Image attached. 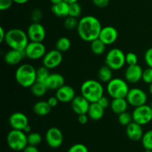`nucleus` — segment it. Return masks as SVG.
Segmentation results:
<instances>
[{
  "label": "nucleus",
  "instance_id": "obj_52",
  "mask_svg": "<svg viewBox=\"0 0 152 152\" xmlns=\"http://www.w3.org/2000/svg\"><path fill=\"white\" fill-rule=\"evenodd\" d=\"M148 89H149L150 94L152 95V83H151V84H149V88H148Z\"/></svg>",
  "mask_w": 152,
  "mask_h": 152
},
{
  "label": "nucleus",
  "instance_id": "obj_2",
  "mask_svg": "<svg viewBox=\"0 0 152 152\" xmlns=\"http://www.w3.org/2000/svg\"><path fill=\"white\" fill-rule=\"evenodd\" d=\"M4 43L10 49L24 51L29 43L27 32L20 28H12L6 31Z\"/></svg>",
  "mask_w": 152,
  "mask_h": 152
},
{
  "label": "nucleus",
  "instance_id": "obj_54",
  "mask_svg": "<svg viewBox=\"0 0 152 152\" xmlns=\"http://www.w3.org/2000/svg\"><path fill=\"white\" fill-rule=\"evenodd\" d=\"M150 106H151V107L152 108V101L151 102V104H150Z\"/></svg>",
  "mask_w": 152,
  "mask_h": 152
},
{
  "label": "nucleus",
  "instance_id": "obj_44",
  "mask_svg": "<svg viewBox=\"0 0 152 152\" xmlns=\"http://www.w3.org/2000/svg\"><path fill=\"white\" fill-rule=\"evenodd\" d=\"M48 102L49 105L51 107H55L57 106L58 103H59V100L56 98V96H51L48 99Z\"/></svg>",
  "mask_w": 152,
  "mask_h": 152
},
{
  "label": "nucleus",
  "instance_id": "obj_46",
  "mask_svg": "<svg viewBox=\"0 0 152 152\" xmlns=\"http://www.w3.org/2000/svg\"><path fill=\"white\" fill-rule=\"evenodd\" d=\"M23 152H39V151L38 148H37V146H33V145H28L23 151Z\"/></svg>",
  "mask_w": 152,
  "mask_h": 152
},
{
  "label": "nucleus",
  "instance_id": "obj_27",
  "mask_svg": "<svg viewBox=\"0 0 152 152\" xmlns=\"http://www.w3.org/2000/svg\"><path fill=\"white\" fill-rule=\"evenodd\" d=\"M30 88L33 95L37 97H42L45 95L48 89L45 83L38 81H36Z\"/></svg>",
  "mask_w": 152,
  "mask_h": 152
},
{
  "label": "nucleus",
  "instance_id": "obj_49",
  "mask_svg": "<svg viewBox=\"0 0 152 152\" xmlns=\"http://www.w3.org/2000/svg\"><path fill=\"white\" fill-rule=\"evenodd\" d=\"M31 126L28 125V126H27L26 128H25V130H24V132H25V133H30V132H31Z\"/></svg>",
  "mask_w": 152,
  "mask_h": 152
},
{
  "label": "nucleus",
  "instance_id": "obj_42",
  "mask_svg": "<svg viewBox=\"0 0 152 152\" xmlns=\"http://www.w3.org/2000/svg\"><path fill=\"white\" fill-rule=\"evenodd\" d=\"M92 1L94 4L97 7L104 8L108 5L110 0H92Z\"/></svg>",
  "mask_w": 152,
  "mask_h": 152
},
{
  "label": "nucleus",
  "instance_id": "obj_4",
  "mask_svg": "<svg viewBox=\"0 0 152 152\" xmlns=\"http://www.w3.org/2000/svg\"><path fill=\"white\" fill-rule=\"evenodd\" d=\"M15 79L22 87H31L37 81V69L29 63L22 64L15 72Z\"/></svg>",
  "mask_w": 152,
  "mask_h": 152
},
{
  "label": "nucleus",
  "instance_id": "obj_53",
  "mask_svg": "<svg viewBox=\"0 0 152 152\" xmlns=\"http://www.w3.org/2000/svg\"><path fill=\"white\" fill-rule=\"evenodd\" d=\"M145 152H152V150H145Z\"/></svg>",
  "mask_w": 152,
  "mask_h": 152
},
{
  "label": "nucleus",
  "instance_id": "obj_24",
  "mask_svg": "<svg viewBox=\"0 0 152 152\" xmlns=\"http://www.w3.org/2000/svg\"><path fill=\"white\" fill-rule=\"evenodd\" d=\"M129 104L126 98H113L110 107L114 113L119 115L127 110Z\"/></svg>",
  "mask_w": 152,
  "mask_h": 152
},
{
  "label": "nucleus",
  "instance_id": "obj_37",
  "mask_svg": "<svg viewBox=\"0 0 152 152\" xmlns=\"http://www.w3.org/2000/svg\"><path fill=\"white\" fill-rule=\"evenodd\" d=\"M126 63L128 66L136 65L138 63V57L134 52H129L126 55Z\"/></svg>",
  "mask_w": 152,
  "mask_h": 152
},
{
  "label": "nucleus",
  "instance_id": "obj_41",
  "mask_svg": "<svg viewBox=\"0 0 152 152\" xmlns=\"http://www.w3.org/2000/svg\"><path fill=\"white\" fill-rule=\"evenodd\" d=\"M14 2L13 0H0V10L1 11L10 8Z\"/></svg>",
  "mask_w": 152,
  "mask_h": 152
},
{
  "label": "nucleus",
  "instance_id": "obj_18",
  "mask_svg": "<svg viewBox=\"0 0 152 152\" xmlns=\"http://www.w3.org/2000/svg\"><path fill=\"white\" fill-rule=\"evenodd\" d=\"M76 92L74 88L70 85H63L56 90V96L59 102H71L76 97Z\"/></svg>",
  "mask_w": 152,
  "mask_h": 152
},
{
  "label": "nucleus",
  "instance_id": "obj_31",
  "mask_svg": "<svg viewBox=\"0 0 152 152\" xmlns=\"http://www.w3.org/2000/svg\"><path fill=\"white\" fill-rule=\"evenodd\" d=\"M28 145L33 146H37L42 142V137L38 132H31L27 135Z\"/></svg>",
  "mask_w": 152,
  "mask_h": 152
},
{
  "label": "nucleus",
  "instance_id": "obj_34",
  "mask_svg": "<svg viewBox=\"0 0 152 152\" xmlns=\"http://www.w3.org/2000/svg\"><path fill=\"white\" fill-rule=\"evenodd\" d=\"M79 20L77 18L73 17V16H67L64 21V26L68 30H74L77 29L78 27Z\"/></svg>",
  "mask_w": 152,
  "mask_h": 152
},
{
  "label": "nucleus",
  "instance_id": "obj_55",
  "mask_svg": "<svg viewBox=\"0 0 152 152\" xmlns=\"http://www.w3.org/2000/svg\"><path fill=\"white\" fill-rule=\"evenodd\" d=\"M4 152H7V151H4Z\"/></svg>",
  "mask_w": 152,
  "mask_h": 152
},
{
  "label": "nucleus",
  "instance_id": "obj_23",
  "mask_svg": "<svg viewBox=\"0 0 152 152\" xmlns=\"http://www.w3.org/2000/svg\"><path fill=\"white\" fill-rule=\"evenodd\" d=\"M104 112L105 109L98 102H94L91 103L87 114L89 116V119L94 121H98L103 117Z\"/></svg>",
  "mask_w": 152,
  "mask_h": 152
},
{
  "label": "nucleus",
  "instance_id": "obj_5",
  "mask_svg": "<svg viewBox=\"0 0 152 152\" xmlns=\"http://www.w3.org/2000/svg\"><path fill=\"white\" fill-rule=\"evenodd\" d=\"M126 80L115 77L107 84V92L112 98H126L129 91Z\"/></svg>",
  "mask_w": 152,
  "mask_h": 152
},
{
  "label": "nucleus",
  "instance_id": "obj_13",
  "mask_svg": "<svg viewBox=\"0 0 152 152\" xmlns=\"http://www.w3.org/2000/svg\"><path fill=\"white\" fill-rule=\"evenodd\" d=\"M27 34L31 42H40L42 43L46 36L45 27L40 22H32L28 26Z\"/></svg>",
  "mask_w": 152,
  "mask_h": 152
},
{
  "label": "nucleus",
  "instance_id": "obj_8",
  "mask_svg": "<svg viewBox=\"0 0 152 152\" xmlns=\"http://www.w3.org/2000/svg\"><path fill=\"white\" fill-rule=\"evenodd\" d=\"M132 114L134 122L142 126L147 125L152 120V108L147 104L134 107Z\"/></svg>",
  "mask_w": 152,
  "mask_h": 152
},
{
  "label": "nucleus",
  "instance_id": "obj_35",
  "mask_svg": "<svg viewBox=\"0 0 152 152\" xmlns=\"http://www.w3.org/2000/svg\"><path fill=\"white\" fill-rule=\"evenodd\" d=\"M82 13V7L78 2L69 4V16L78 18Z\"/></svg>",
  "mask_w": 152,
  "mask_h": 152
},
{
  "label": "nucleus",
  "instance_id": "obj_20",
  "mask_svg": "<svg viewBox=\"0 0 152 152\" xmlns=\"http://www.w3.org/2000/svg\"><path fill=\"white\" fill-rule=\"evenodd\" d=\"M143 130L142 125L135 122H132L126 126V135L132 141H139L142 139L143 136Z\"/></svg>",
  "mask_w": 152,
  "mask_h": 152
},
{
  "label": "nucleus",
  "instance_id": "obj_21",
  "mask_svg": "<svg viewBox=\"0 0 152 152\" xmlns=\"http://www.w3.org/2000/svg\"><path fill=\"white\" fill-rule=\"evenodd\" d=\"M45 83L48 89L57 90L59 88L65 85V78L59 73H50Z\"/></svg>",
  "mask_w": 152,
  "mask_h": 152
},
{
  "label": "nucleus",
  "instance_id": "obj_48",
  "mask_svg": "<svg viewBox=\"0 0 152 152\" xmlns=\"http://www.w3.org/2000/svg\"><path fill=\"white\" fill-rule=\"evenodd\" d=\"M28 1H29V0H13V1H14L15 3H16V4H25V3L28 2Z\"/></svg>",
  "mask_w": 152,
  "mask_h": 152
},
{
  "label": "nucleus",
  "instance_id": "obj_1",
  "mask_svg": "<svg viewBox=\"0 0 152 152\" xmlns=\"http://www.w3.org/2000/svg\"><path fill=\"white\" fill-rule=\"evenodd\" d=\"M102 26L100 21L94 16H85L79 20L77 33L83 40L92 42L99 38Z\"/></svg>",
  "mask_w": 152,
  "mask_h": 152
},
{
  "label": "nucleus",
  "instance_id": "obj_16",
  "mask_svg": "<svg viewBox=\"0 0 152 152\" xmlns=\"http://www.w3.org/2000/svg\"><path fill=\"white\" fill-rule=\"evenodd\" d=\"M118 31L113 26L102 27L99 34V39L102 40L106 46L111 45L117 41L118 38Z\"/></svg>",
  "mask_w": 152,
  "mask_h": 152
},
{
  "label": "nucleus",
  "instance_id": "obj_30",
  "mask_svg": "<svg viewBox=\"0 0 152 152\" xmlns=\"http://www.w3.org/2000/svg\"><path fill=\"white\" fill-rule=\"evenodd\" d=\"M50 74L49 69H48L47 67L44 66L39 67L37 69V81L45 83Z\"/></svg>",
  "mask_w": 152,
  "mask_h": 152
},
{
  "label": "nucleus",
  "instance_id": "obj_14",
  "mask_svg": "<svg viewBox=\"0 0 152 152\" xmlns=\"http://www.w3.org/2000/svg\"><path fill=\"white\" fill-rule=\"evenodd\" d=\"M10 126L14 130L23 131L29 125L28 118L25 113L22 112H15L9 117Z\"/></svg>",
  "mask_w": 152,
  "mask_h": 152
},
{
  "label": "nucleus",
  "instance_id": "obj_50",
  "mask_svg": "<svg viewBox=\"0 0 152 152\" xmlns=\"http://www.w3.org/2000/svg\"><path fill=\"white\" fill-rule=\"evenodd\" d=\"M63 1H66L67 3H68V4H72V3L77 2V1H78V0H63Z\"/></svg>",
  "mask_w": 152,
  "mask_h": 152
},
{
  "label": "nucleus",
  "instance_id": "obj_7",
  "mask_svg": "<svg viewBox=\"0 0 152 152\" xmlns=\"http://www.w3.org/2000/svg\"><path fill=\"white\" fill-rule=\"evenodd\" d=\"M105 63L112 70L120 69L126 63V55L121 49L117 48L111 49L105 56Z\"/></svg>",
  "mask_w": 152,
  "mask_h": 152
},
{
  "label": "nucleus",
  "instance_id": "obj_12",
  "mask_svg": "<svg viewBox=\"0 0 152 152\" xmlns=\"http://www.w3.org/2000/svg\"><path fill=\"white\" fill-rule=\"evenodd\" d=\"M45 141L49 147L51 148H57L60 147L63 142V134L58 128L52 127L46 131Z\"/></svg>",
  "mask_w": 152,
  "mask_h": 152
},
{
  "label": "nucleus",
  "instance_id": "obj_29",
  "mask_svg": "<svg viewBox=\"0 0 152 152\" xmlns=\"http://www.w3.org/2000/svg\"><path fill=\"white\" fill-rule=\"evenodd\" d=\"M71 47V42L69 38L62 37L58 39L56 42V49L61 52H65L69 50Z\"/></svg>",
  "mask_w": 152,
  "mask_h": 152
},
{
  "label": "nucleus",
  "instance_id": "obj_36",
  "mask_svg": "<svg viewBox=\"0 0 152 152\" xmlns=\"http://www.w3.org/2000/svg\"><path fill=\"white\" fill-rule=\"evenodd\" d=\"M68 152H89L87 146L82 143H77L69 148Z\"/></svg>",
  "mask_w": 152,
  "mask_h": 152
},
{
  "label": "nucleus",
  "instance_id": "obj_47",
  "mask_svg": "<svg viewBox=\"0 0 152 152\" xmlns=\"http://www.w3.org/2000/svg\"><path fill=\"white\" fill-rule=\"evenodd\" d=\"M6 32L4 31V28L2 27H0V43L4 42V39H5Z\"/></svg>",
  "mask_w": 152,
  "mask_h": 152
},
{
  "label": "nucleus",
  "instance_id": "obj_9",
  "mask_svg": "<svg viewBox=\"0 0 152 152\" xmlns=\"http://www.w3.org/2000/svg\"><path fill=\"white\" fill-rule=\"evenodd\" d=\"M25 57L28 59L36 61L43 58L46 54V48L42 43L30 41L24 50Z\"/></svg>",
  "mask_w": 152,
  "mask_h": 152
},
{
  "label": "nucleus",
  "instance_id": "obj_15",
  "mask_svg": "<svg viewBox=\"0 0 152 152\" xmlns=\"http://www.w3.org/2000/svg\"><path fill=\"white\" fill-rule=\"evenodd\" d=\"M142 67L138 64L136 65L128 66L125 71V78L126 80L131 83H136L142 80Z\"/></svg>",
  "mask_w": 152,
  "mask_h": 152
},
{
  "label": "nucleus",
  "instance_id": "obj_19",
  "mask_svg": "<svg viewBox=\"0 0 152 152\" xmlns=\"http://www.w3.org/2000/svg\"><path fill=\"white\" fill-rule=\"evenodd\" d=\"M25 57L24 51L10 49L5 53L4 57V62L10 66H15L19 64Z\"/></svg>",
  "mask_w": 152,
  "mask_h": 152
},
{
  "label": "nucleus",
  "instance_id": "obj_25",
  "mask_svg": "<svg viewBox=\"0 0 152 152\" xmlns=\"http://www.w3.org/2000/svg\"><path fill=\"white\" fill-rule=\"evenodd\" d=\"M52 107L46 101H39L35 103L33 107L34 113L39 116H45L49 114Z\"/></svg>",
  "mask_w": 152,
  "mask_h": 152
},
{
  "label": "nucleus",
  "instance_id": "obj_33",
  "mask_svg": "<svg viewBox=\"0 0 152 152\" xmlns=\"http://www.w3.org/2000/svg\"><path fill=\"white\" fill-rule=\"evenodd\" d=\"M133 121L132 114L126 111L118 115V122L123 126H128Z\"/></svg>",
  "mask_w": 152,
  "mask_h": 152
},
{
  "label": "nucleus",
  "instance_id": "obj_11",
  "mask_svg": "<svg viewBox=\"0 0 152 152\" xmlns=\"http://www.w3.org/2000/svg\"><path fill=\"white\" fill-rule=\"evenodd\" d=\"M63 56L62 52L57 49H52L46 52L42 58V64L44 66L47 67L49 69H55L59 66L62 62Z\"/></svg>",
  "mask_w": 152,
  "mask_h": 152
},
{
  "label": "nucleus",
  "instance_id": "obj_28",
  "mask_svg": "<svg viewBox=\"0 0 152 152\" xmlns=\"http://www.w3.org/2000/svg\"><path fill=\"white\" fill-rule=\"evenodd\" d=\"M91 49L92 52L96 55H101L104 54L106 49V45L99 40V38L91 42Z\"/></svg>",
  "mask_w": 152,
  "mask_h": 152
},
{
  "label": "nucleus",
  "instance_id": "obj_3",
  "mask_svg": "<svg viewBox=\"0 0 152 152\" xmlns=\"http://www.w3.org/2000/svg\"><path fill=\"white\" fill-rule=\"evenodd\" d=\"M81 95L90 103L97 102L104 94L102 83L94 79H89L83 83L80 87Z\"/></svg>",
  "mask_w": 152,
  "mask_h": 152
},
{
  "label": "nucleus",
  "instance_id": "obj_10",
  "mask_svg": "<svg viewBox=\"0 0 152 152\" xmlns=\"http://www.w3.org/2000/svg\"><path fill=\"white\" fill-rule=\"evenodd\" d=\"M126 100L131 106L137 107L145 104L147 101L146 92L140 88H132L129 89Z\"/></svg>",
  "mask_w": 152,
  "mask_h": 152
},
{
  "label": "nucleus",
  "instance_id": "obj_32",
  "mask_svg": "<svg viewBox=\"0 0 152 152\" xmlns=\"http://www.w3.org/2000/svg\"><path fill=\"white\" fill-rule=\"evenodd\" d=\"M141 141L145 150H152V130L144 133Z\"/></svg>",
  "mask_w": 152,
  "mask_h": 152
},
{
  "label": "nucleus",
  "instance_id": "obj_51",
  "mask_svg": "<svg viewBox=\"0 0 152 152\" xmlns=\"http://www.w3.org/2000/svg\"><path fill=\"white\" fill-rule=\"evenodd\" d=\"M50 2L52 3V4H57V3L60 2V1H63V0H50Z\"/></svg>",
  "mask_w": 152,
  "mask_h": 152
},
{
  "label": "nucleus",
  "instance_id": "obj_40",
  "mask_svg": "<svg viewBox=\"0 0 152 152\" xmlns=\"http://www.w3.org/2000/svg\"><path fill=\"white\" fill-rule=\"evenodd\" d=\"M144 58H145V63L147 64V66H148V67L152 68V47L149 48V49L145 52Z\"/></svg>",
  "mask_w": 152,
  "mask_h": 152
},
{
  "label": "nucleus",
  "instance_id": "obj_17",
  "mask_svg": "<svg viewBox=\"0 0 152 152\" xmlns=\"http://www.w3.org/2000/svg\"><path fill=\"white\" fill-rule=\"evenodd\" d=\"M71 108L77 115L87 114L91 103L82 95H77L71 101Z\"/></svg>",
  "mask_w": 152,
  "mask_h": 152
},
{
  "label": "nucleus",
  "instance_id": "obj_43",
  "mask_svg": "<svg viewBox=\"0 0 152 152\" xmlns=\"http://www.w3.org/2000/svg\"><path fill=\"white\" fill-rule=\"evenodd\" d=\"M97 102L99 103V104H100L104 109L110 106V104H111V103H110L109 101H108V98H106L105 96H104V95L99 100V101H97Z\"/></svg>",
  "mask_w": 152,
  "mask_h": 152
},
{
  "label": "nucleus",
  "instance_id": "obj_26",
  "mask_svg": "<svg viewBox=\"0 0 152 152\" xmlns=\"http://www.w3.org/2000/svg\"><path fill=\"white\" fill-rule=\"evenodd\" d=\"M98 77L103 83H108L113 79V70L107 65L102 66L98 71Z\"/></svg>",
  "mask_w": 152,
  "mask_h": 152
},
{
  "label": "nucleus",
  "instance_id": "obj_38",
  "mask_svg": "<svg viewBox=\"0 0 152 152\" xmlns=\"http://www.w3.org/2000/svg\"><path fill=\"white\" fill-rule=\"evenodd\" d=\"M142 80H143L145 83L151 84L152 83V68L148 67V68L143 70Z\"/></svg>",
  "mask_w": 152,
  "mask_h": 152
},
{
  "label": "nucleus",
  "instance_id": "obj_45",
  "mask_svg": "<svg viewBox=\"0 0 152 152\" xmlns=\"http://www.w3.org/2000/svg\"><path fill=\"white\" fill-rule=\"evenodd\" d=\"M89 116L88 114H80L78 115V121L81 125H86L88 121Z\"/></svg>",
  "mask_w": 152,
  "mask_h": 152
},
{
  "label": "nucleus",
  "instance_id": "obj_22",
  "mask_svg": "<svg viewBox=\"0 0 152 152\" xmlns=\"http://www.w3.org/2000/svg\"><path fill=\"white\" fill-rule=\"evenodd\" d=\"M51 11L57 17L66 18L69 16V4L62 1L57 4H52Z\"/></svg>",
  "mask_w": 152,
  "mask_h": 152
},
{
  "label": "nucleus",
  "instance_id": "obj_6",
  "mask_svg": "<svg viewBox=\"0 0 152 152\" xmlns=\"http://www.w3.org/2000/svg\"><path fill=\"white\" fill-rule=\"evenodd\" d=\"M7 143L10 149L20 151L28 145V137L23 131L13 129L7 134Z\"/></svg>",
  "mask_w": 152,
  "mask_h": 152
},
{
  "label": "nucleus",
  "instance_id": "obj_39",
  "mask_svg": "<svg viewBox=\"0 0 152 152\" xmlns=\"http://www.w3.org/2000/svg\"><path fill=\"white\" fill-rule=\"evenodd\" d=\"M31 17L33 22H40L42 19V12L40 9H34L31 13Z\"/></svg>",
  "mask_w": 152,
  "mask_h": 152
}]
</instances>
